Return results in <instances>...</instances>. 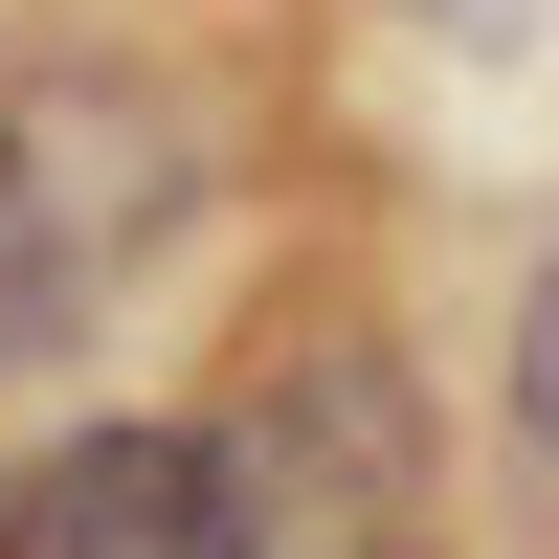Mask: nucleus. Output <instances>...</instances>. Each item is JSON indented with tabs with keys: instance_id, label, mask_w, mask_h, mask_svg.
Here are the masks:
<instances>
[{
	"instance_id": "obj_1",
	"label": "nucleus",
	"mask_w": 559,
	"mask_h": 559,
	"mask_svg": "<svg viewBox=\"0 0 559 559\" xmlns=\"http://www.w3.org/2000/svg\"><path fill=\"white\" fill-rule=\"evenodd\" d=\"M202 202H224V134L179 68H134V45H23L0 68V247L45 269V313H112Z\"/></svg>"
},
{
	"instance_id": "obj_2",
	"label": "nucleus",
	"mask_w": 559,
	"mask_h": 559,
	"mask_svg": "<svg viewBox=\"0 0 559 559\" xmlns=\"http://www.w3.org/2000/svg\"><path fill=\"white\" fill-rule=\"evenodd\" d=\"M426 381L336 313L202 426V559H426Z\"/></svg>"
},
{
	"instance_id": "obj_3",
	"label": "nucleus",
	"mask_w": 559,
	"mask_h": 559,
	"mask_svg": "<svg viewBox=\"0 0 559 559\" xmlns=\"http://www.w3.org/2000/svg\"><path fill=\"white\" fill-rule=\"evenodd\" d=\"M492 403H515V448L559 471V247H537V292H515V358H492Z\"/></svg>"
},
{
	"instance_id": "obj_4",
	"label": "nucleus",
	"mask_w": 559,
	"mask_h": 559,
	"mask_svg": "<svg viewBox=\"0 0 559 559\" xmlns=\"http://www.w3.org/2000/svg\"><path fill=\"white\" fill-rule=\"evenodd\" d=\"M45 336H68V313H45V269H23V247H0V381H23V358H45Z\"/></svg>"
},
{
	"instance_id": "obj_5",
	"label": "nucleus",
	"mask_w": 559,
	"mask_h": 559,
	"mask_svg": "<svg viewBox=\"0 0 559 559\" xmlns=\"http://www.w3.org/2000/svg\"><path fill=\"white\" fill-rule=\"evenodd\" d=\"M403 23H448V45H515V23H537V0H403Z\"/></svg>"
}]
</instances>
